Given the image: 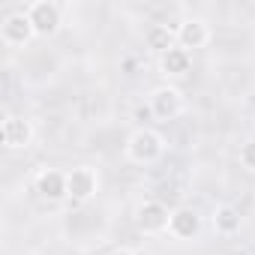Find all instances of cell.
<instances>
[{
  "mask_svg": "<svg viewBox=\"0 0 255 255\" xmlns=\"http://www.w3.org/2000/svg\"><path fill=\"white\" fill-rule=\"evenodd\" d=\"M153 117L159 120H174L186 111V99H183V90L174 87V84H159L150 90V99H147Z\"/></svg>",
  "mask_w": 255,
  "mask_h": 255,
  "instance_id": "cell-3",
  "label": "cell"
},
{
  "mask_svg": "<svg viewBox=\"0 0 255 255\" xmlns=\"http://www.w3.org/2000/svg\"><path fill=\"white\" fill-rule=\"evenodd\" d=\"M27 18L36 30V36H54L63 24V9L54 3V0H33L27 6Z\"/></svg>",
  "mask_w": 255,
  "mask_h": 255,
  "instance_id": "cell-5",
  "label": "cell"
},
{
  "mask_svg": "<svg viewBox=\"0 0 255 255\" xmlns=\"http://www.w3.org/2000/svg\"><path fill=\"white\" fill-rule=\"evenodd\" d=\"M111 255H138V252H135V249H129V246H117Z\"/></svg>",
  "mask_w": 255,
  "mask_h": 255,
  "instance_id": "cell-15",
  "label": "cell"
},
{
  "mask_svg": "<svg viewBox=\"0 0 255 255\" xmlns=\"http://www.w3.org/2000/svg\"><path fill=\"white\" fill-rule=\"evenodd\" d=\"M144 42H147L150 51H156V54L162 57L165 51H171V48L177 45V33H174V27H168V24H150L147 33H144Z\"/></svg>",
  "mask_w": 255,
  "mask_h": 255,
  "instance_id": "cell-13",
  "label": "cell"
},
{
  "mask_svg": "<svg viewBox=\"0 0 255 255\" xmlns=\"http://www.w3.org/2000/svg\"><path fill=\"white\" fill-rule=\"evenodd\" d=\"M36 192L42 201L48 204H60V201H69V186H66V171L60 168H42L33 180Z\"/></svg>",
  "mask_w": 255,
  "mask_h": 255,
  "instance_id": "cell-8",
  "label": "cell"
},
{
  "mask_svg": "<svg viewBox=\"0 0 255 255\" xmlns=\"http://www.w3.org/2000/svg\"><path fill=\"white\" fill-rule=\"evenodd\" d=\"M66 186L72 204H87L99 192V171L93 165H75L72 171H66Z\"/></svg>",
  "mask_w": 255,
  "mask_h": 255,
  "instance_id": "cell-4",
  "label": "cell"
},
{
  "mask_svg": "<svg viewBox=\"0 0 255 255\" xmlns=\"http://www.w3.org/2000/svg\"><path fill=\"white\" fill-rule=\"evenodd\" d=\"M0 138H3L6 150H27L36 138L33 120H27L24 114H3V123H0Z\"/></svg>",
  "mask_w": 255,
  "mask_h": 255,
  "instance_id": "cell-2",
  "label": "cell"
},
{
  "mask_svg": "<svg viewBox=\"0 0 255 255\" xmlns=\"http://www.w3.org/2000/svg\"><path fill=\"white\" fill-rule=\"evenodd\" d=\"M33 36H36V30L27 18V9H15V12L3 15V21H0V39L9 48H24Z\"/></svg>",
  "mask_w": 255,
  "mask_h": 255,
  "instance_id": "cell-6",
  "label": "cell"
},
{
  "mask_svg": "<svg viewBox=\"0 0 255 255\" xmlns=\"http://www.w3.org/2000/svg\"><path fill=\"white\" fill-rule=\"evenodd\" d=\"M168 234L174 237V240H195L198 234H201V216H198V210H192V207H174L171 210V222H168Z\"/></svg>",
  "mask_w": 255,
  "mask_h": 255,
  "instance_id": "cell-10",
  "label": "cell"
},
{
  "mask_svg": "<svg viewBox=\"0 0 255 255\" xmlns=\"http://www.w3.org/2000/svg\"><path fill=\"white\" fill-rule=\"evenodd\" d=\"M210 225H213L216 234L234 237V234L240 231V225H243V216H240V210H237L234 204H216L213 213H210Z\"/></svg>",
  "mask_w": 255,
  "mask_h": 255,
  "instance_id": "cell-12",
  "label": "cell"
},
{
  "mask_svg": "<svg viewBox=\"0 0 255 255\" xmlns=\"http://www.w3.org/2000/svg\"><path fill=\"white\" fill-rule=\"evenodd\" d=\"M240 165L249 174H255V138H249V141L240 144Z\"/></svg>",
  "mask_w": 255,
  "mask_h": 255,
  "instance_id": "cell-14",
  "label": "cell"
},
{
  "mask_svg": "<svg viewBox=\"0 0 255 255\" xmlns=\"http://www.w3.org/2000/svg\"><path fill=\"white\" fill-rule=\"evenodd\" d=\"M189 69H192V51H186L180 45H174L171 51H165L159 57V72L165 78H183V75H189Z\"/></svg>",
  "mask_w": 255,
  "mask_h": 255,
  "instance_id": "cell-11",
  "label": "cell"
},
{
  "mask_svg": "<svg viewBox=\"0 0 255 255\" xmlns=\"http://www.w3.org/2000/svg\"><path fill=\"white\" fill-rule=\"evenodd\" d=\"M123 150H126V159L135 162V165H153L165 153V138L156 129H150V126H138V129L126 138Z\"/></svg>",
  "mask_w": 255,
  "mask_h": 255,
  "instance_id": "cell-1",
  "label": "cell"
},
{
  "mask_svg": "<svg viewBox=\"0 0 255 255\" xmlns=\"http://www.w3.org/2000/svg\"><path fill=\"white\" fill-rule=\"evenodd\" d=\"M174 33H177V45L186 48V51H198V48H204L210 42V24L204 18H195V15L183 18L174 27Z\"/></svg>",
  "mask_w": 255,
  "mask_h": 255,
  "instance_id": "cell-9",
  "label": "cell"
},
{
  "mask_svg": "<svg viewBox=\"0 0 255 255\" xmlns=\"http://www.w3.org/2000/svg\"><path fill=\"white\" fill-rule=\"evenodd\" d=\"M168 222H171V210H168L162 201H156V198L141 201V204L135 207V225H138V231H144V234H150V237L165 234V231H168Z\"/></svg>",
  "mask_w": 255,
  "mask_h": 255,
  "instance_id": "cell-7",
  "label": "cell"
}]
</instances>
